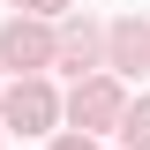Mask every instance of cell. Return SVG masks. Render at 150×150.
Instances as JSON below:
<instances>
[{"instance_id":"obj_3","label":"cell","mask_w":150,"mask_h":150,"mask_svg":"<svg viewBox=\"0 0 150 150\" xmlns=\"http://www.w3.org/2000/svg\"><path fill=\"white\" fill-rule=\"evenodd\" d=\"M68 112H75V120H90V128H105V120H120L128 105H120V90L98 75V83H83V90H75V105H68Z\"/></svg>"},{"instance_id":"obj_5","label":"cell","mask_w":150,"mask_h":150,"mask_svg":"<svg viewBox=\"0 0 150 150\" xmlns=\"http://www.w3.org/2000/svg\"><path fill=\"white\" fill-rule=\"evenodd\" d=\"M53 53H60V68H75V75H83V68H90V60H98V30H90V23H68V30H60V45H53Z\"/></svg>"},{"instance_id":"obj_4","label":"cell","mask_w":150,"mask_h":150,"mask_svg":"<svg viewBox=\"0 0 150 150\" xmlns=\"http://www.w3.org/2000/svg\"><path fill=\"white\" fill-rule=\"evenodd\" d=\"M143 60H150V30H143V23H112V68H143Z\"/></svg>"},{"instance_id":"obj_8","label":"cell","mask_w":150,"mask_h":150,"mask_svg":"<svg viewBox=\"0 0 150 150\" xmlns=\"http://www.w3.org/2000/svg\"><path fill=\"white\" fill-rule=\"evenodd\" d=\"M53 150H98V143H90V135H60Z\"/></svg>"},{"instance_id":"obj_2","label":"cell","mask_w":150,"mask_h":150,"mask_svg":"<svg viewBox=\"0 0 150 150\" xmlns=\"http://www.w3.org/2000/svg\"><path fill=\"white\" fill-rule=\"evenodd\" d=\"M53 90H45V83H15V90H8V120H15V128L23 135H45V128H53Z\"/></svg>"},{"instance_id":"obj_6","label":"cell","mask_w":150,"mask_h":150,"mask_svg":"<svg viewBox=\"0 0 150 150\" xmlns=\"http://www.w3.org/2000/svg\"><path fill=\"white\" fill-rule=\"evenodd\" d=\"M120 135H128V150H150V98L120 112Z\"/></svg>"},{"instance_id":"obj_1","label":"cell","mask_w":150,"mask_h":150,"mask_svg":"<svg viewBox=\"0 0 150 150\" xmlns=\"http://www.w3.org/2000/svg\"><path fill=\"white\" fill-rule=\"evenodd\" d=\"M0 60H8V68H45V60H53L45 23H8V30H0Z\"/></svg>"},{"instance_id":"obj_7","label":"cell","mask_w":150,"mask_h":150,"mask_svg":"<svg viewBox=\"0 0 150 150\" xmlns=\"http://www.w3.org/2000/svg\"><path fill=\"white\" fill-rule=\"evenodd\" d=\"M23 8H30L38 23H53V15H68V0H23Z\"/></svg>"}]
</instances>
